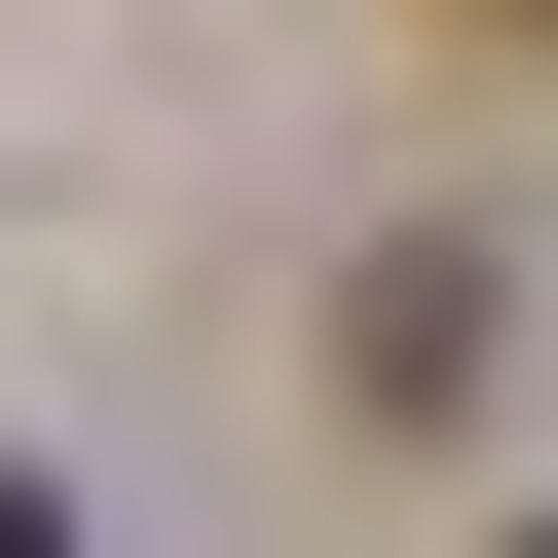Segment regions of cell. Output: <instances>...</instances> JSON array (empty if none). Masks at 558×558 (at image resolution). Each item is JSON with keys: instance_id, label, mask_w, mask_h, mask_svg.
<instances>
[{"instance_id": "obj_1", "label": "cell", "mask_w": 558, "mask_h": 558, "mask_svg": "<svg viewBox=\"0 0 558 558\" xmlns=\"http://www.w3.org/2000/svg\"><path fill=\"white\" fill-rule=\"evenodd\" d=\"M0 558H75V484H38V447H0Z\"/></svg>"}, {"instance_id": "obj_2", "label": "cell", "mask_w": 558, "mask_h": 558, "mask_svg": "<svg viewBox=\"0 0 558 558\" xmlns=\"http://www.w3.org/2000/svg\"><path fill=\"white\" fill-rule=\"evenodd\" d=\"M521 38H558V0H521Z\"/></svg>"}]
</instances>
